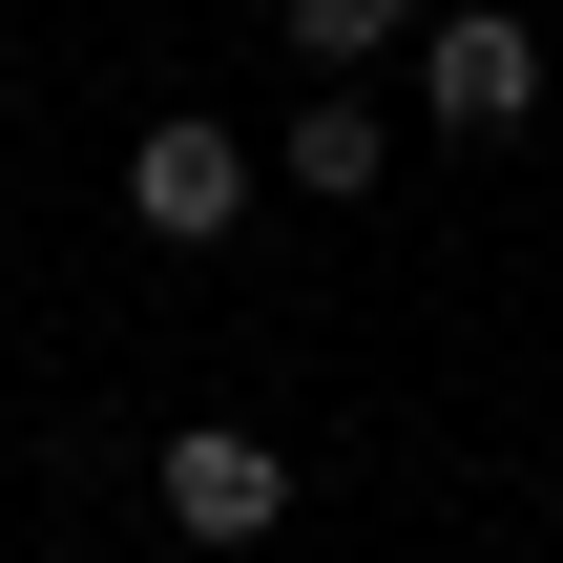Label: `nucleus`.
Here are the masks:
<instances>
[{"label":"nucleus","mask_w":563,"mask_h":563,"mask_svg":"<svg viewBox=\"0 0 563 563\" xmlns=\"http://www.w3.org/2000/svg\"><path fill=\"white\" fill-rule=\"evenodd\" d=\"M167 563H209V543H167Z\"/></svg>","instance_id":"6"},{"label":"nucleus","mask_w":563,"mask_h":563,"mask_svg":"<svg viewBox=\"0 0 563 563\" xmlns=\"http://www.w3.org/2000/svg\"><path fill=\"white\" fill-rule=\"evenodd\" d=\"M376 167H397V146H376V104H355V84H313V104H292V146H272V188H313V209H376Z\"/></svg>","instance_id":"4"},{"label":"nucleus","mask_w":563,"mask_h":563,"mask_svg":"<svg viewBox=\"0 0 563 563\" xmlns=\"http://www.w3.org/2000/svg\"><path fill=\"white\" fill-rule=\"evenodd\" d=\"M418 104H439L460 146H501V125L543 104V21H522V0H460V21H418Z\"/></svg>","instance_id":"3"},{"label":"nucleus","mask_w":563,"mask_h":563,"mask_svg":"<svg viewBox=\"0 0 563 563\" xmlns=\"http://www.w3.org/2000/svg\"><path fill=\"white\" fill-rule=\"evenodd\" d=\"M251 188H272V167H251L209 104H167V125L125 146V230H146V251H230V230H251Z\"/></svg>","instance_id":"1"},{"label":"nucleus","mask_w":563,"mask_h":563,"mask_svg":"<svg viewBox=\"0 0 563 563\" xmlns=\"http://www.w3.org/2000/svg\"><path fill=\"white\" fill-rule=\"evenodd\" d=\"M146 501H167V543H209V563H251L272 522H292V460H272L251 418H188V439L146 460Z\"/></svg>","instance_id":"2"},{"label":"nucleus","mask_w":563,"mask_h":563,"mask_svg":"<svg viewBox=\"0 0 563 563\" xmlns=\"http://www.w3.org/2000/svg\"><path fill=\"white\" fill-rule=\"evenodd\" d=\"M397 21H418V0H272V42H292V63H313V84H355V63H376V42H397Z\"/></svg>","instance_id":"5"}]
</instances>
